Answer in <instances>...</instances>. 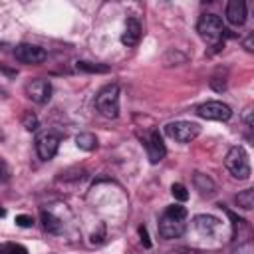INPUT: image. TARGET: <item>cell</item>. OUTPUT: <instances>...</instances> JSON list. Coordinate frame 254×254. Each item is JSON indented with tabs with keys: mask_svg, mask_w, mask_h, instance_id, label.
Masks as SVG:
<instances>
[{
	"mask_svg": "<svg viewBox=\"0 0 254 254\" xmlns=\"http://www.w3.org/2000/svg\"><path fill=\"white\" fill-rule=\"evenodd\" d=\"M187 228V208L183 204H171L159 218V234L167 240L181 238Z\"/></svg>",
	"mask_w": 254,
	"mask_h": 254,
	"instance_id": "1",
	"label": "cell"
},
{
	"mask_svg": "<svg viewBox=\"0 0 254 254\" xmlns=\"http://www.w3.org/2000/svg\"><path fill=\"white\" fill-rule=\"evenodd\" d=\"M224 165L228 169V173L238 179V181H246L250 177V161H248V153L244 151V147L236 145L226 153Z\"/></svg>",
	"mask_w": 254,
	"mask_h": 254,
	"instance_id": "2",
	"label": "cell"
},
{
	"mask_svg": "<svg viewBox=\"0 0 254 254\" xmlns=\"http://www.w3.org/2000/svg\"><path fill=\"white\" fill-rule=\"evenodd\" d=\"M95 107L103 117H117L119 115V87L117 83H109L103 89H99L95 97Z\"/></svg>",
	"mask_w": 254,
	"mask_h": 254,
	"instance_id": "3",
	"label": "cell"
},
{
	"mask_svg": "<svg viewBox=\"0 0 254 254\" xmlns=\"http://www.w3.org/2000/svg\"><path fill=\"white\" fill-rule=\"evenodd\" d=\"M196 32L206 42H218L224 36L226 30H224V24H222L220 16H216V14H202L198 24H196Z\"/></svg>",
	"mask_w": 254,
	"mask_h": 254,
	"instance_id": "4",
	"label": "cell"
},
{
	"mask_svg": "<svg viewBox=\"0 0 254 254\" xmlns=\"http://www.w3.org/2000/svg\"><path fill=\"white\" fill-rule=\"evenodd\" d=\"M165 133L179 143H190L192 139L198 137L200 127L198 123H192V121H173L165 127Z\"/></svg>",
	"mask_w": 254,
	"mask_h": 254,
	"instance_id": "5",
	"label": "cell"
},
{
	"mask_svg": "<svg viewBox=\"0 0 254 254\" xmlns=\"http://www.w3.org/2000/svg\"><path fill=\"white\" fill-rule=\"evenodd\" d=\"M196 115L210 121H228L232 117V109L222 101H206L196 107Z\"/></svg>",
	"mask_w": 254,
	"mask_h": 254,
	"instance_id": "6",
	"label": "cell"
},
{
	"mask_svg": "<svg viewBox=\"0 0 254 254\" xmlns=\"http://www.w3.org/2000/svg\"><path fill=\"white\" fill-rule=\"evenodd\" d=\"M14 58H16L20 64L36 65V64L46 62L48 54H46V50L40 48V46H34V44H20V46H16V50H14Z\"/></svg>",
	"mask_w": 254,
	"mask_h": 254,
	"instance_id": "7",
	"label": "cell"
},
{
	"mask_svg": "<svg viewBox=\"0 0 254 254\" xmlns=\"http://www.w3.org/2000/svg\"><path fill=\"white\" fill-rule=\"evenodd\" d=\"M58 147H60V137L56 133H52V131H44L36 139V151H38L42 161L54 159L56 153H58Z\"/></svg>",
	"mask_w": 254,
	"mask_h": 254,
	"instance_id": "8",
	"label": "cell"
},
{
	"mask_svg": "<svg viewBox=\"0 0 254 254\" xmlns=\"http://www.w3.org/2000/svg\"><path fill=\"white\" fill-rule=\"evenodd\" d=\"M26 95L34 103L44 105L52 97V83L48 79H32L30 83H26Z\"/></svg>",
	"mask_w": 254,
	"mask_h": 254,
	"instance_id": "9",
	"label": "cell"
},
{
	"mask_svg": "<svg viewBox=\"0 0 254 254\" xmlns=\"http://www.w3.org/2000/svg\"><path fill=\"white\" fill-rule=\"evenodd\" d=\"M145 149H147V157H149V161H151L153 165L159 163V161L165 157L167 149H165V143H163L159 131H151V133H149V137L145 139Z\"/></svg>",
	"mask_w": 254,
	"mask_h": 254,
	"instance_id": "10",
	"label": "cell"
},
{
	"mask_svg": "<svg viewBox=\"0 0 254 254\" xmlns=\"http://www.w3.org/2000/svg\"><path fill=\"white\" fill-rule=\"evenodd\" d=\"M141 22L135 18V16H131V18H127V22H125V30H123V34H121V42H123V46H127V48H133V46H137L139 44V40H141Z\"/></svg>",
	"mask_w": 254,
	"mask_h": 254,
	"instance_id": "11",
	"label": "cell"
},
{
	"mask_svg": "<svg viewBox=\"0 0 254 254\" xmlns=\"http://www.w3.org/2000/svg\"><path fill=\"white\" fill-rule=\"evenodd\" d=\"M226 20L232 26H242L246 22V4H244V0H230L226 4Z\"/></svg>",
	"mask_w": 254,
	"mask_h": 254,
	"instance_id": "12",
	"label": "cell"
},
{
	"mask_svg": "<svg viewBox=\"0 0 254 254\" xmlns=\"http://www.w3.org/2000/svg\"><path fill=\"white\" fill-rule=\"evenodd\" d=\"M192 224H194V228H196L202 236H212V234L220 228V220L214 218V216H210V214H196V216L192 218Z\"/></svg>",
	"mask_w": 254,
	"mask_h": 254,
	"instance_id": "13",
	"label": "cell"
},
{
	"mask_svg": "<svg viewBox=\"0 0 254 254\" xmlns=\"http://www.w3.org/2000/svg\"><path fill=\"white\" fill-rule=\"evenodd\" d=\"M40 220H42V226H44L46 232H50V234H60V232H62V220H60L58 216H54L52 212L42 210Z\"/></svg>",
	"mask_w": 254,
	"mask_h": 254,
	"instance_id": "14",
	"label": "cell"
},
{
	"mask_svg": "<svg viewBox=\"0 0 254 254\" xmlns=\"http://www.w3.org/2000/svg\"><path fill=\"white\" fill-rule=\"evenodd\" d=\"M194 187L200 190V194H212L214 189H216L214 183L202 173H194Z\"/></svg>",
	"mask_w": 254,
	"mask_h": 254,
	"instance_id": "15",
	"label": "cell"
},
{
	"mask_svg": "<svg viewBox=\"0 0 254 254\" xmlns=\"http://www.w3.org/2000/svg\"><path fill=\"white\" fill-rule=\"evenodd\" d=\"M75 145L81 151H93L97 147V139L93 133H79V135H75Z\"/></svg>",
	"mask_w": 254,
	"mask_h": 254,
	"instance_id": "16",
	"label": "cell"
},
{
	"mask_svg": "<svg viewBox=\"0 0 254 254\" xmlns=\"http://www.w3.org/2000/svg\"><path fill=\"white\" fill-rule=\"evenodd\" d=\"M236 204L244 210H250L254 206V189H246L236 194Z\"/></svg>",
	"mask_w": 254,
	"mask_h": 254,
	"instance_id": "17",
	"label": "cell"
},
{
	"mask_svg": "<svg viewBox=\"0 0 254 254\" xmlns=\"http://www.w3.org/2000/svg\"><path fill=\"white\" fill-rule=\"evenodd\" d=\"M75 67L79 71H89V73H107L109 67L103 65V64H89V62H77Z\"/></svg>",
	"mask_w": 254,
	"mask_h": 254,
	"instance_id": "18",
	"label": "cell"
},
{
	"mask_svg": "<svg viewBox=\"0 0 254 254\" xmlns=\"http://www.w3.org/2000/svg\"><path fill=\"white\" fill-rule=\"evenodd\" d=\"M0 254H28V250L22 244H16V242H2L0 244Z\"/></svg>",
	"mask_w": 254,
	"mask_h": 254,
	"instance_id": "19",
	"label": "cell"
},
{
	"mask_svg": "<svg viewBox=\"0 0 254 254\" xmlns=\"http://www.w3.org/2000/svg\"><path fill=\"white\" fill-rule=\"evenodd\" d=\"M22 125L26 127V131H36L40 125H38V117L32 113V111H26L24 117H22Z\"/></svg>",
	"mask_w": 254,
	"mask_h": 254,
	"instance_id": "20",
	"label": "cell"
},
{
	"mask_svg": "<svg viewBox=\"0 0 254 254\" xmlns=\"http://www.w3.org/2000/svg\"><path fill=\"white\" fill-rule=\"evenodd\" d=\"M171 192H173V196H175L177 200H181V202H185V200L189 198V190H187V187L181 185V183H173Z\"/></svg>",
	"mask_w": 254,
	"mask_h": 254,
	"instance_id": "21",
	"label": "cell"
},
{
	"mask_svg": "<svg viewBox=\"0 0 254 254\" xmlns=\"http://www.w3.org/2000/svg\"><path fill=\"white\" fill-rule=\"evenodd\" d=\"M16 224L22 226V228H28V226L34 224V220H32V216H28V214H18V216H16Z\"/></svg>",
	"mask_w": 254,
	"mask_h": 254,
	"instance_id": "22",
	"label": "cell"
},
{
	"mask_svg": "<svg viewBox=\"0 0 254 254\" xmlns=\"http://www.w3.org/2000/svg\"><path fill=\"white\" fill-rule=\"evenodd\" d=\"M139 236H141L143 246H145V248H151V240H149V234H147V228H145V226L139 228Z\"/></svg>",
	"mask_w": 254,
	"mask_h": 254,
	"instance_id": "23",
	"label": "cell"
},
{
	"mask_svg": "<svg viewBox=\"0 0 254 254\" xmlns=\"http://www.w3.org/2000/svg\"><path fill=\"white\" fill-rule=\"evenodd\" d=\"M244 46H246V50H248V52H252V50H254V48H252V36H250V38L244 42Z\"/></svg>",
	"mask_w": 254,
	"mask_h": 254,
	"instance_id": "24",
	"label": "cell"
},
{
	"mask_svg": "<svg viewBox=\"0 0 254 254\" xmlns=\"http://www.w3.org/2000/svg\"><path fill=\"white\" fill-rule=\"evenodd\" d=\"M0 216H4V208H0Z\"/></svg>",
	"mask_w": 254,
	"mask_h": 254,
	"instance_id": "25",
	"label": "cell"
}]
</instances>
